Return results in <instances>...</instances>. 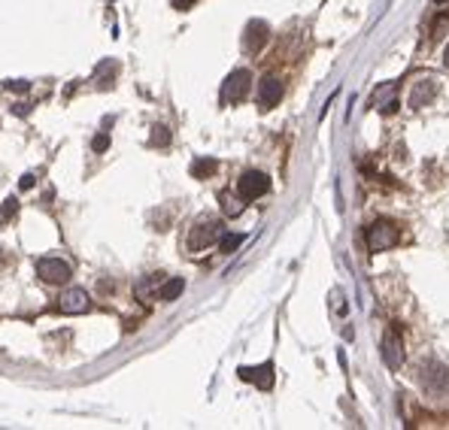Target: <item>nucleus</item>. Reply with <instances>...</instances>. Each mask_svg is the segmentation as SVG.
<instances>
[{
    "instance_id": "aec40b11",
    "label": "nucleus",
    "mask_w": 449,
    "mask_h": 430,
    "mask_svg": "<svg viewBox=\"0 0 449 430\" xmlns=\"http://www.w3.org/2000/svg\"><path fill=\"white\" fill-rule=\"evenodd\" d=\"M16 212H18V200H16V197L4 200V209H0V224L13 221V219H16Z\"/></svg>"
},
{
    "instance_id": "412c9836",
    "label": "nucleus",
    "mask_w": 449,
    "mask_h": 430,
    "mask_svg": "<svg viewBox=\"0 0 449 430\" xmlns=\"http://www.w3.org/2000/svg\"><path fill=\"white\" fill-rule=\"evenodd\" d=\"M449 27V16H441V18H437V22H434V27H431V37L437 39V37H443V30Z\"/></svg>"
},
{
    "instance_id": "4be33fe9",
    "label": "nucleus",
    "mask_w": 449,
    "mask_h": 430,
    "mask_svg": "<svg viewBox=\"0 0 449 430\" xmlns=\"http://www.w3.org/2000/svg\"><path fill=\"white\" fill-rule=\"evenodd\" d=\"M91 149H95V152H107L109 149V137L107 134H97L95 140H91Z\"/></svg>"
},
{
    "instance_id": "9d476101",
    "label": "nucleus",
    "mask_w": 449,
    "mask_h": 430,
    "mask_svg": "<svg viewBox=\"0 0 449 430\" xmlns=\"http://www.w3.org/2000/svg\"><path fill=\"white\" fill-rule=\"evenodd\" d=\"M88 306H91V300H88V294H85L83 288H67L64 294L58 297V309L67 312V315L88 312Z\"/></svg>"
},
{
    "instance_id": "6e6552de",
    "label": "nucleus",
    "mask_w": 449,
    "mask_h": 430,
    "mask_svg": "<svg viewBox=\"0 0 449 430\" xmlns=\"http://www.w3.org/2000/svg\"><path fill=\"white\" fill-rule=\"evenodd\" d=\"M383 361L389 370H401V364H404V345H401V336H397L395 331H385L383 336Z\"/></svg>"
},
{
    "instance_id": "5701e85b",
    "label": "nucleus",
    "mask_w": 449,
    "mask_h": 430,
    "mask_svg": "<svg viewBox=\"0 0 449 430\" xmlns=\"http://www.w3.org/2000/svg\"><path fill=\"white\" fill-rule=\"evenodd\" d=\"M170 4H173V9H179V13H186V9H191V6L198 4V0H170Z\"/></svg>"
},
{
    "instance_id": "9b49d317",
    "label": "nucleus",
    "mask_w": 449,
    "mask_h": 430,
    "mask_svg": "<svg viewBox=\"0 0 449 430\" xmlns=\"http://www.w3.org/2000/svg\"><path fill=\"white\" fill-rule=\"evenodd\" d=\"M282 97V82L277 76H264L258 82V106L261 109H273Z\"/></svg>"
},
{
    "instance_id": "a878e982",
    "label": "nucleus",
    "mask_w": 449,
    "mask_h": 430,
    "mask_svg": "<svg viewBox=\"0 0 449 430\" xmlns=\"http://www.w3.org/2000/svg\"><path fill=\"white\" fill-rule=\"evenodd\" d=\"M443 64L449 67V46H446V52H443Z\"/></svg>"
},
{
    "instance_id": "4468645a",
    "label": "nucleus",
    "mask_w": 449,
    "mask_h": 430,
    "mask_svg": "<svg viewBox=\"0 0 449 430\" xmlns=\"http://www.w3.org/2000/svg\"><path fill=\"white\" fill-rule=\"evenodd\" d=\"M219 203H222V212L228 215V219H237V215L243 212V207H246V203H243V197H240V194H231V191H222Z\"/></svg>"
},
{
    "instance_id": "b1692460",
    "label": "nucleus",
    "mask_w": 449,
    "mask_h": 430,
    "mask_svg": "<svg viewBox=\"0 0 449 430\" xmlns=\"http://www.w3.org/2000/svg\"><path fill=\"white\" fill-rule=\"evenodd\" d=\"M34 182H37V179L30 176V173H25V176L18 179V188H34Z\"/></svg>"
},
{
    "instance_id": "2eb2a0df",
    "label": "nucleus",
    "mask_w": 449,
    "mask_h": 430,
    "mask_svg": "<svg viewBox=\"0 0 449 430\" xmlns=\"http://www.w3.org/2000/svg\"><path fill=\"white\" fill-rule=\"evenodd\" d=\"M182 291H186V282H182V279H167V282H161V288H158V300L170 303V300H176Z\"/></svg>"
},
{
    "instance_id": "39448f33",
    "label": "nucleus",
    "mask_w": 449,
    "mask_h": 430,
    "mask_svg": "<svg viewBox=\"0 0 449 430\" xmlns=\"http://www.w3.org/2000/svg\"><path fill=\"white\" fill-rule=\"evenodd\" d=\"M422 385H425V391H431V394L449 391V367H443L441 361H428L422 367Z\"/></svg>"
},
{
    "instance_id": "0eeeda50",
    "label": "nucleus",
    "mask_w": 449,
    "mask_h": 430,
    "mask_svg": "<svg viewBox=\"0 0 449 430\" xmlns=\"http://www.w3.org/2000/svg\"><path fill=\"white\" fill-rule=\"evenodd\" d=\"M237 376L243 382H252L255 388H261V391H270L273 388V364H258V367H240Z\"/></svg>"
},
{
    "instance_id": "f257e3e1",
    "label": "nucleus",
    "mask_w": 449,
    "mask_h": 430,
    "mask_svg": "<svg viewBox=\"0 0 449 430\" xmlns=\"http://www.w3.org/2000/svg\"><path fill=\"white\" fill-rule=\"evenodd\" d=\"M364 240H367V249L371 252H385V249H392V245H397L401 233H397V228L389 219H376V221L367 224Z\"/></svg>"
},
{
    "instance_id": "a211bd4d",
    "label": "nucleus",
    "mask_w": 449,
    "mask_h": 430,
    "mask_svg": "<svg viewBox=\"0 0 449 430\" xmlns=\"http://www.w3.org/2000/svg\"><path fill=\"white\" fill-rule=\"evenodd\" d=\"M149 146H155V149L170 146V130L164 125H155L152 128V137H149Z\"/></svg>"
},
{
    "instance_id": "f03ea898",
    "label": "nucleus",
    "mask_w": 449,
    "mask_h": 430,
    "mask_svg": "<svg viewBox=\"0 0 449 430\" xmlns=\"http://www.w3.org/2000/svg\"><path fill=\"white\" fill-rule=\"evenodd\" d=\"M249 88H252V73H249V70H234V73H228V79L222 82L219 97H222L224 106H234V104H240V100H246Z\"/></svg>"
},
{
    "instance_id": "f8f14e48",
    "label": "nucleus",
    "mask_w": 449,
    "mask_h": 430,
    "mask_svg": "<svg viewBox=\"0 0 449 430\" xmlns=\"http://www.w3.org/2000/svg\"><path fill=\"white\" fill-rule=\"evenodd\" d=\"M437 97V82L428 76V79H419L413 85V91H410V106L413 109H422V106H428L431 100Z\"/></svg>"
},
{
    "instance_id": "20e7f679",
    "label": "nucleus",
    "mask_w": 449,
    "mask_h": 430,
    "mask_svg": "<svg viewBox=\"0 0 449 430\" xmlns=\"http://www.w3.org/2000/svg\"><path fill=\"white\" fill-rule=\"evenodd\" d=\"M268 191H270V179H268V173H261V170H246L237 179V194L243 200H258Z\"/></svg>"
},
{
    "instance_id": "bb28decb",
    "label": "nucleus",
    "mask_w": 449,
    "mask_h": 430,
    "mask_svg": "<svg viewBox=\"0 0 449 430\" xmlns=\"http://www.w3.org/2000/svg\"><path fill=\"white\" fill-rule=\"evenodd\" d=\"M434 4H449V0H434Z\"/></svg>"
},
{
    "instance_id": "6ab92c4d",
    "label": "nucleus",
    "mask_w": 449,
    "mask_h": 430,
    "mask_svg": "<svg viewBox=\"0 0 449 430\" xmlns=\"http://www.w3.org/2000/svg\"><path fill=\"white\" fill-rule=\"evenodd\" d=\"M243 242V233H222V240H219V252L224 254H231L237 245Z\"/></svg>"
},
{
    "instance_id": "423d86ee",
    "label": "nucleus",
    "mask_w": 449,
    "mask_h": 430,
    "mask_svg": "<svg viewBox=\"0 0 449 430\" xmlns=\"http://www.w3.org/2000/svg\"><path fill=\"white\" fill-rule=\"evenodd\" d=\"M37 276L49 285H64L70 276V264L67 261H58V258H40L37 261Z\"/></svg>"
},
{
    "instance_id": "ddd939ff",
    "label": "nucleus",
    "mask_w": 449,
    "mask_h": 430,
    "mask_svg": "<svg viewBox=\"0 0 449 430\" xmlns=\"http://www.w3.org/2000/svg\"><path fill=\"white\" fill-rule=\"evenodd\" d=\"M395 91H397V85H395V82H383V85L373 91V97H371V100H373V106L380 109V112H392V109L397 106Z\"/></svg>"
},
{
    "instance_id": "dca6fc26",
    "label": "nucleus",
    "mask_w": 449,
    "mask_h": 430,
    "mask_svg": "<svg viewBox=\"0 0 449 430\" xmlns=\"http://www.w3.org/2000/svg\"><path fill=\"white\" fill-rule=\"evenodd\" d=\"M216 170H219L216 158H198L195 164H191V176H195V179H210Z\"/></svg>"
},
{
    "instance_id": "393cba45",
    "label": "nucleus",
    "mask_w": 449,
    "mask_h": 430,
    "mask_svg": "<svg viewBox=\"0 0 449 430\" xmlns=\"http://www.w3.org/2000/svg\"><path fill=\"white\" fill-rule=\"evenodd\" d=\"M9 88H13V91H28V82H9Z\"/></svg>"
},
{
    "instance_id": "1a4fd4ad",
    "label": "nucleus",
    "mask_w": 449,
    "mask_h": 430,
    "mask_svg": "<svg viewBox=\"0 0 449 430\" xmlns=\"http://www.w3.org/2000/svg\"><path fill=\"white\" fill-rule=\"evenodd\" d=\"M268 39H270V27L255 18V22L246 25V34H243V49H246L249 55H255V52H261Z\"/></svg>"
},
{
    "instance_id": "f3484780",
    "label": "nucleus",
    "mask_w": 449,
    "mask_h": 430,
    "mask_svg": "<svg viewBox=\"0 0 449 430\" xmlns=\"http://www.w3.org/2000/svg\"><path fill=\"white\" fill-rule=\"evenodd\" d=\"M112 79H116V61H104L97 70V82L100 88H112Z\"/></svg>"
},
{
    "instance_id": "7ed1b4c3",
    "label": "nucleus",
    "mask_w": 449,
    "mask_h": 430,
    "mask_svg": "<svg viewBox=\"0 0 449 430\" xmlns=\"http://www.w3.org/2000/svg\"><path fill=\"white\" fill-rule=\"evenodd\" d=\"M222 240V224L216 219H200L188 233V252H203L207 245Z\"/></svg>"
}]
</instances>
